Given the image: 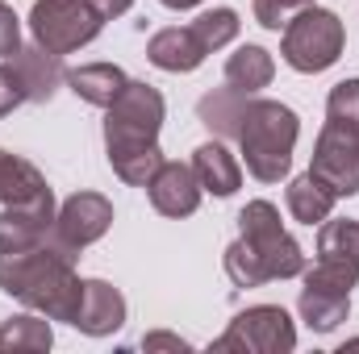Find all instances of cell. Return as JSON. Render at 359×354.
Returning <instances> with one entry per match:
<instances>
[{"label": "cell", "mask_w": 359, "mask_h": 354, "mask_svg": "<svg viewBox=\"0 0 359 354\" xmlns=\"http://www.w3.org/2000/svg\"><path fill=\"white\" fill-rule=\"evenodd\" d=\"M359 283V221H326L318 234V263L305 271V288L351 296Z\"/></svg>", "instance_id": "52a82bcc"}, {"label": "cell", "mask_w": 359, "mask_h": 354, "mask_svg": "<svg viewBox=\"0 0 359 354\" xmlns=\"http://www.w3.org/2000/svg\"><path fill=\"white\" fill-rule=\"evenodd\" d=\"M238 229L243 238L226 246V275L238 288H264L268 279H292L305 271V255L284 234L271 200H251L238 213Z\"/></svg>", "instance_id": "3957f363"}, {"label": "cell", "mask_w": 359, "mask_h": 354, "mask_svg": "<svg viewBox=\"0 0 359 354\" xmlns=\"http://www.w3.org/2000/svg\"><path fill=\"white\" fill-rule=\"evenodd\" d=\"M297 309H301V317H305V325H309V330L330 334V330H339V325L347 321V313H351V296L322 292V288H301Z\"/></svg>", "instance_id": "ffe728a7"}, {"label": "cell", "mask_w": 359, "mask_h": 354, "mask_svg": "<svg viewBox=\"0 0 359 354\" xmlns=\"http://www.w3.org/2000/svg\"><path fill=\"white\" fill-rule=\"evenodd\" d=\"M192 171L201 179V192H213V196H234L238 183H243V167L238 159L222 146V142H205L192 150Z\"/></svg>", "instance_id": "9a60e30c"}, {"label": "cell", "mask_w": 359, "mask_h": 354, "mask_svg": "<svg viewBox=\"0 0 359 354\" xmlns=\"http://www.w3.org/2000/svg\"><path fill=\"white\" fill-rule=\"evenodd\" d=\"M326 125H339L359 138V80H343L330 88L326 100Z\"/></svg>", "instance_id": "cb8c5ba5"}, {"label": "cell", "mask_w": 359, "mask_h": 354, "mask_svg": "<svg viewBox=\"0 0 359 354\" xmlns=\"http://www.w3.org/2000/svg\"><path fill=\"white\" fill-rule=\"evenodd\" d=\"M271 76H276V63L264 46H238L226 59V88L243 92V96H255L259 88H268Z\"/></svg>", "instance_id": "d6986e66"}, {"label": "cell", "mask_w": 359, "mask_h": 354, "mask_svg": "<svg viewBox=\"0 0 359 354\" xmlns=\"http://www.w3.org/2000/svg\"><path fill=\"white\" fill-rule=\"evenodd\" d=\"M313 0H255V21L264 29H284L301 8H309Z\"/></svg>", "instance_id": "d4e9b609"}, {"label": "cell", "mask_w": 359, "mask_h": 354, "mask_svg": "<svg viewBox=\"0 0 359 354\" xmlns=\"http://www.w3.org/2000/svg\"><path fill=\"white\" fill-rule=\"evenodd\" d=\"M301 121L288 104L280 100H251L238 121V146L247 159V171L259 183H280L292 167V146H297Z\"/></svg>", "instance_id": "277c9868"}, {"label": "cell", "mask_w": 359, "mask_h": 354, "mask_svg": "<svg viewBox=\"0 0 359 354\" xmlns=\"http://www.w3.org/2000/svg\"><path fill=\"white\" fill-rule=\"evenodd\" d=\"M163 4H168V8H196L201 0H163Z\"/></svg>", "instance_id": "f546056e"}, {"label": "cell", "mask_w": 359, "mask_h": 354, "mask_svg": "<svg viewBox=\"0 0 359 354\" xmlns=\"http://www.w3.org/2000/svg\"><path fill=\"white\" fill-rule=\"evenodd\" d=\"M159 129H163V96L151 84L130 80L104 113V150L113 176L134 187H147L151 176L163 167Z\"/></svg>", "instance_id": "7a4b0ae2"}, {"label": "cell", "mask_w": 359, "mask_h": 354, "mask_svg": "<svg viewBox=\"0 0 359 354\" xmlns=\"http://www.w3.org/2000/svg\"><path fill=\"white\" fill-rule=\"evenodd\" d=\"M243 108H247V96H243V92H234V88L209 92V96H201V104H196L201 121H205L217 138H238Z\"/></svg>", "instance_id": "44dd1931"}, {"label": "cell", "mask_w": 359, "mask_h": 354, "mask_svg": "<svg viewBox=\"0 0 359 354\" xmlns=\"http://www.w3.org/2000/svg\"><path fill=\"white\" fill-rule=\"evenodd\" d=\"M21 50V29H17V13L0 0V59H13Z\"/></svg>", "instance_id": "4316f807"}, {"label": "cell", "mask_w": 359, "mask_h": 354, "mask_svg": "<svg viewBox=\"0 0 359 354\" xmlns=\"http://www.w3.org/2000/svg\"><path fill=\"white\" fill-rule=\"evenodd\" d=\"M109 225H113V204L100 192H76V196H67L63 208H59V217H55V229L76 250H84L96 238H104Z\"/></svg>", "instance_id": "30bf717a"}, {"label": "cell", "mask_w": 359, "mask_h": 354, "mask_svg": "<svg viewBox=\"0 0 359 354\" xmlns=\"http://www.w3.org/2000/svg\"><path fill=\"white\" fill-rule=\"evenodd\" d=\"M13 67H17L21 84H25V100H50V96L59 92V84L67 80L63 67H59V55L42 50L38 42H34V46H21V50L13 55Z\"/></svg>", "instance_id": "5bb4252c"}, {"label": "cell", "mask_w": 359, "mask_h": 354, "mask_svg": "<svg viewBox=\"0 0 359 354\" xmlns=\"http://www.w3.org/2000/svg\"><path fill=\"white\" fill-rule=\"evenodd\" d=\"M72 325L80 334H88V338H104V334L121 330L126 325V296L113 283H104V279H84L80 313H76Z\"/></svg>", "instance_id": "7c38bea8"}, {"label": "cell", "mask_w": 359, "mask_h": 354, "mask_svg": "<svg viewBox=\"0 0 359 354\" xmlns=\"http://www.w3.org/2000/svg\"><path fill=\"white\" fill-rule=\"evenodd\" d=\"M17 104H25V84L13 67V59H0V117L13 113Z\"/></svg>", "instance_id": "484cf974"}, {"label": "cell", "mask_w": 359, "mask_h": 354, "mask_svg": "<svg viewBox=\"0 0 359 354\" xmlns=\"http://www.w3.org/2000/svg\"><path fill=\"white\" fill-rule=\"evenodd\" d=\"M50 317H13L0 325V351H50Z\"/></svg>", "instance_id": "7402d4cb"}, {"label": "cell", "mask_w": 359, "mask_h": 354, "mask_svg": "<svg viewBox=\"0 0 359 354\" xmlns=\"http://www.w3.org/2000/svg\"><path fill=\"white\" fill-rule=\"evenodd\" d=\"M92 4L100 8V17H121V13H126L134 0H92Z\"/></svg>", "instance_id": "f1b7e54d"}, {"label": "cell", "mask_w": 359, "mask_h": 354, "mask_svg": "<svg viewBox=\"0 0 359 354\" xmlns=\"http://www.w3.org/2000/svg\"><path fill=\"white\" fill-rule=\"evenodd\" d=\"M309 171L322 179L334 196H355L359 192V138L339 129V125H326L318 134Z\"/></svg>", "instance_id": "9c48e42d"}, {"label": "cell", "mask_w": 359, "mask_h": 354, "mask_svg": "<svg viewBox=\"0 0 359 354\" xmlns=\"http://www.w3.org/2000/svg\"><path fill=\"white\" fill-rule=\"evenodd\" d=\"M284 200H288V213H292V221H301V225H322L326 217H330V208H334V192L322 183V179L313 176V171H305V176H297L288 183V192H284Z\"/></svg>", "instance_id": "ac0fdd59"}, {"label": "cell", "mask_w": 359, "mask_h": 354, "mask_svg": "<svg viewBox=\"0 0 359 354\" xmlns=\"http://www.w3.org/2000/svg\"><path fill=\"white\" fill-rule=\"evenodd\" d=\"M205 42L192 34V25H172V29H159L151 42H147V59L159 67V71H196L205 63Z\"/></svg>", "instance_id": "4fadbf2b"}, {"label": "cell", "mask_w": 359, "mask_h": 354, "mask_svg": "<svg viewBox=\"0 0 359 354\" xmlns=\"http://www.w3.org/2000/svg\"><path fill=\"white\" fill-rule=\"evenodd\" d=\"M76 255L80 250L55 229L46 242L29 250L0 255V288L17 296L21 304H29L34 313L72 325L80 313V296H84V279L76 275Z\"/></svg>", "instance_id": "6da1fadb"}, {"label": "cell", "mask_w": 359, "mask_h": 354, "mask_svg": "<svg viewBox=\"0 0 359 354\" xmlns=\"http://www.w3.org/2000/svg\"><path fill=\"white\" fill-rule=\"evenodd\" d=\"M147 196L163 217H188L201 204V179L188 163H168L163 159V167L147 183Z\"/></svg>", "instance_id": "8fae6325"}, {"label": "cell", "mask_w": 359, "mask_h": 354, "mask_svg": "<svg viewBox=\"0 0 359 354\" xmlns=\"http://www.w3.org/2000/svg\"><path fill=\"white\" fill-rule=\"evenodd\" d=\"M192 34L205 42V50L213 55V50H222V46H230L234 38H238V13L234 8H209V13H201L196 21H192Z\"/></svg>", "instance_id": "603a6c76"}, {"label": "cell", "mask_w": 359, "mask_h": 354, "mask_svg": "<svg viewBox=\"0 0 359 354\" xmlns=\"http://www.w3.org/2000/svg\"><path fill=\"white\" fill-rule=\"evenodd\" d=\"M142 351H188V342L176 334H147L142 338Z\"/></svg>", "instance_id": "83f0119b"}, {"label": "cell", "mask_w": 359, "mask_h": 354, "mask_svg": "<svg viewBox=\"0 0 359 354\" xmlns=\"http://www.w3.org/2000/svg\"><path fill=\"white\" fill-rule=\"evenodd\" d=\"M343 42H347L343 21H339L330 8L309 4V8H301V13L284 25L280 55H284V63H288L292 71H301V76H318V71H326V67L339 63Z\"/></svg>", "instance_id": "5b68a950"}, {"label": "cell", "mask_w": 359, "mask_h": 354, "mask_svg": "<svg viewBox=\"0 0 359 354\" xmlns=\"http://www.w3.org/2000/svg\"><path fill=\"white\" fill-rule=\"evenodd\" d=\"M38 200H55L42 171L34 163L0 150V204H38Z\"/></svg>", "instance_id": "2e32d148"}, {"label": "cell", "mask_w": 359, "mask_h": 354, "mask_svg": "<svg viewBox=\"0 0 359 354\" xmlns=\"http://www.w3.org/2000/svg\"><path fill=\"white\" fill-rule=\"evenodd\" d=\"M67 84H72V92H76L80 100H88L96 108H109L130 80H126V71L113 67V63H84V67L67 71Z\"/></svg>", "instance_id": "e0dca14e"}, {"label": "cell", "mask_w": 359, "mask_h": 354, "mask_svg": "<svg viewBox=\"0 0 359 354\" xmlns=\"http://www.w3.org/2000/svg\"><path fill=\"white\" fill-rule=\"evenodd\" d=\"M297 346V330L288 321L284 309L276 304H255V309H243L230 330L213 342V351H251V354H288Z\"/></svg>", "instance_id": "ba28073f"}, {"label": "cell", "mask_w": 359, "mask_h": 354, "mask_svg": "<svg viewBox=\"0 0 359 354\" xmlns=\"http://www.w3.org/2000/svg\"><path fill=\"white\" fill-rule=\"evenodd\" d=\"M104 17L92 0H38L29 13L34 42L50 55H72L100 34Z\"/></svg>", "instance_id": "8992f818"}]
</instances>
